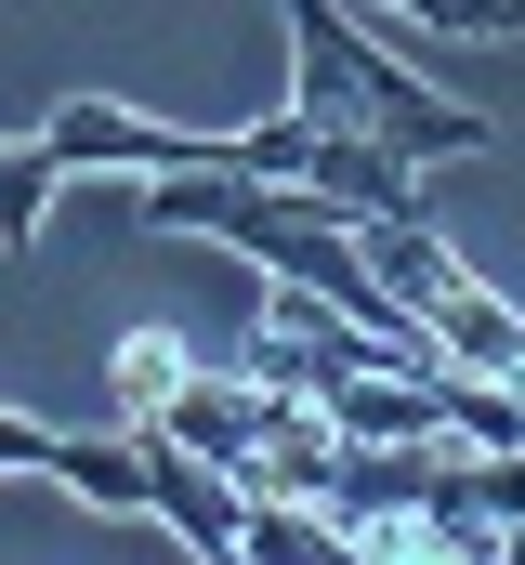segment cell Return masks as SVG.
Segmentation results:
<instances>
[{
  "instance_id": "cell-4",
  "label": "cell",
  "mask_w": 525,
  "mask_h": 565,
  "mask_svg": "<svg viewBox=\"0 0 525 565\" xmlns=\"http://www.w3.org/2000/svg\"><path fill=\"white\" fill-rule=\"evenodd\" d=\"M329 487H342V434H329V408L262 382V447H250V473H237V500H329Z\"/></svg>"
},
{
  "instance_id": "cell-3",
  "label": "cell",
  "mask_w": 525,
  "mask_h": 565,
  "mask_svg": "<svg viewBox=\"0 0 525 565\" xmlns=\"http://www.w3.org/2000/svg\"><path fill=\"white\" fill-rule=\"evenodd\" d=\"M131 447H144V513H158L184 553H211V565H224V553H237V513H250V500H237V487H224V473H211L184 434H158V422H131Z\"/></svg>"
},
{
  "instance_id": "cell-6",
  "label": "cell",
  "mask_w": 525,
  "mask_h": 565,
  "mask_svg": "<svg viewBox=\"0 0 525 565\" xmlns=\"http://www.w3.org/2000/svg\"><path fill=\"white\" fill-rule=\"evenodd\" d=\"M158 434H184V447L237 487V473H250V447H262V382H250V369H237V382H184V395L158 408Z\"/></svg>"
},
{
  "instance_id": "cell-7",
  "label": "cell",
  "mask_w": 525,
  "mask_h": 565,
  "mask_svg": "<svg viewBox=\"0 0 525 565\" xmlns=\"http://www.w3.org/2000/svg\"><path fill=\"white\" fill-rule=\"evenodd\" d=\"M53 487H79L93 513H144V447H131V422H106V434H53Z\"/></svg>"
},
{
  "instance_id": "cell-13",
  "label": "cell",
  "mask_w": 525,
  "mask_h": 565,
  "mask_svg": "<svg viewBox=\"0 0 525 565\" xmlns=\"http://www.w3.org/2000/svg\"><path fill=\"white\" fill-rule=\"evenodd\" d=\"M382 13H420L433 40H513L525 26V0H382Z\"/></svg>"
},
{
  "instance_id": "cell-14",
  "label": "cell",
  "mask_w": 525,
  "mask_h": 565,
  "mask_svg": "<svg viewBox=\"0 0 525 565\" xmlns=\"http://www.w3.org/2000/svg\"><path fill=\"white\" fill-rule=\"evenodd\" d=\"M53 434H66V422H26V408H0V473H53Z\"/></svg>"
},
{
  "instance_id": "cell-9",
  "label": "cell",
  "mask_w": 525,
  "mask_h": 565,
  "mask_svg": "<svg viewBox=\"0 0 525 565\" xmlns=\"http://www.w3.org/2000/svg\"><path fill=\"white\" fill-rule=\"evenodd\" d=\"M184 382H197V355H184L171 329H131L119 355H106V422H158Z\"/></svg>"
},
{
  "instance_id": "cell-5",
  "label": "cell",
  "mask_w": 525,
  "mask_h": 565,
  "mask_svg": "<svg viewBox=\"0 0 525 565\" xmlns=\"http://www.w3.org/2000/svg\"><path fill=\"white\" fill-rule=\"evenodd\" d=\"M420 329H433V369H486V382H525V302L486 277H447L420 302Z\"/></svg>"
},
{
  "instance_id": "cell-10",
  "label": "cell",
  "mask_w": 525,
  "mask_h": 565,
  "mask_svg": "<svg viewBox=\"0 0 525 565\" xmlns=\"http://www.w3.org/2000/svg\"><path fill=\"white\" fill-rule=\"evenodd\" d=\"M237 553L250 565H315V553H342V526H329L315 500H250V513H237Z\"/></svg>"
},
{
  "instance_id": "cell-1",
  "label": "cell",
  "mask_w": 525,
  "mask_h": 565,
  "mask_svg": "<svg viewBox=\"0 0 525 565\" xmlns=\"http://www.w3.org/2000/svg\"><path fill=\"white\" fill-rule=\"evenodd\" d=\"M289 13V66H302V106L315 119H355V132H382L394 158H473L486 119L460 106V93H433V79H407L394 53H368L355 26H342V0H276Z\"/></svg>"
},
{
  "instance_id": "cell-11",
  "label": "cell",
  "mask_w": 525,
  "mask_h": 565,
  "mask_svg": "<svg viewBox=\"0 0 525 565\" xmlns=\"http://www.w3.org/2000/svg\"><path fill=\"white\" fill-rule=\"evenodd\" d=\"M53 184H66V158H53L40 132H26V145H0V250H26V237H40Z\"/></svg>"
},
{
  "instance_id": "cell-2",
  "label": "cell",
  "mask_w": 525,
  "mask_h": 565,
  "mask_svg": "<svg viewBox=\"0 0 525 565\" xmlns=\"http://www.w3.org/2000/svg\"><path fill=\"white\" fill-rule=\"evenodd\" d=\"M40 145L66 158V171H184V158H211V132H171V119H144V106H119V93H66L53 119H40Z\"/></svg>"
},
{
  "instance_id": "cell-8",
  "label": "cell",
  "mask_w": 525,
  "mask_h": 565,
  "mask_svg": "<svg viewBox=\"0 0 525 565\" xmlns=\"http://www.w3.org/2000/svg\"><path fill=\"white\" fill-rule=\"evenodd\" d=\"M433 434H447V447H525V382L433 369Z\"/></svg>"
},
{
  "instance_id": "cell-12",
  "label": "cell",
  "mask_w": 525,
  "mask_h": 565,
  "mask_svg": "<svg viewBox=\"0 0 525 565\" xmlns=\"http://www.w3.org/2000/svg\"><path fill=\"white\" fill-rule=\"evenodd\" d=\"M224 171H262V184H289L302 158H315V106H289V119H250V132H211Z\"/></svg>"
}]
</instances>
